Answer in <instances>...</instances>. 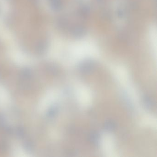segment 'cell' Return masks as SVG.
Listing matches in <instances>:
<instances>
[{
    "label": "cell",
    "instance_id": "cell-1",
    "mask_svg": "<svg viewBox=\"0 0 157 157\" xmlns=\"http://www.w3.org/2000/svg\"><path fill=\"white\" fill-rule=\"evenodd\" d=\"M94 68V63L91 61H87L83 62L79 66L81 72L84 73H88L92 72Z\"/></svg>",
    "mask_w": 157,
    "mask_h": 157
},
{
    "label": "cell",
    "instance_id": "cell-2",
    "mask_svg": "<svg viewBox=\"0 0 157 157\" xmlns=\"http://www.w3.org/2000/svg\"><path fill=\"white\" fill-rule=\"evenodd\" d=\"M144 103L146 108L149 110L153 109L154 106L155 105L153 99L148 96H146L144 98Z\"/></svg>",
    "mask_w": 157,
    "mask_h": 157
},
{
    "label": "cell",
    "instance_id": "cell-3",
    "mask_svg": "<svg viewBox=\"0 0 157 157\" xmlns=\"http://www.w3.org/2000/svg\"><path fill=\"white\" fill-rule=\"evenodd\" d=\"M99 138H100L99 135L97 132H92L89 134V141L93 144H97L99 142Z\"/></svg>",
    "mask_w": 157,
    "mask_h": 157
},
{
    "label": "cell",
    "instance_id": "cell-4",
    "mask_svg": "<svg viewBox=\"0 0 157 157\" xmlns=\"http://www.w3.org/2000/svg\"><path fill=\"white\" fill-rule=\"evenodd\" d=\"M116 127V123L113 120L107 121L104 125V128L107 131H113L115 130Z\"/></svg>",
    "mask_w": 157,
    "mask_h": 157
}]
</instances>
